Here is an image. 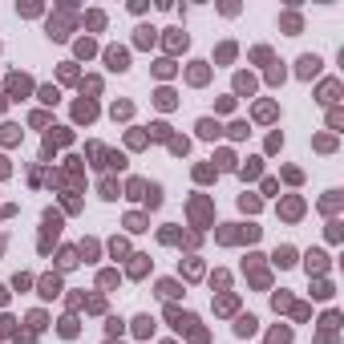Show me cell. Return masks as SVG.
<instances>
[{"mask_svg":"<svg viewBox=\"0 0 344 344\" xmlns=\"http://www.w3.org/2000/svg\"><path fill=\"white\" fill-rule=\"evenodd\" d=\"M106 69H114V73H126V69H130V53H126V49H106Z\"/></svg>","mask_w":344,"mask_h":344,"instance_id":"1","label":"cell"},{"mask_svg":"<svg viewBox=\"0 0 344 344\" xmlns=\"http://www.w3.org/2000/svg\"><path fill=\"white\" fill-rule=\"evenodd\" d=\"M29 89H33V81H29L24 73H8V93H12V97H20V93H29Z\"/></svg>","mask_w":344,"mask_h":344,"instance_id":"2","label":"cell"},{"mask_svg":"<svg viewBox=\"0 0 344 344\" xmlns=\"http://www.w3.org/2000/svg\"><path fill=\"white\" fill-rule=\"evenodd\" d=\"M41 296H45V300H53V296H61V276H41Z\"/></svg>","mask_w":344,"mask_h":344,"instance_id":"3","label":"cell"},{"mask_svg":"<svg viewBox=\"0 0 344 344\" xmlns=\"http://www.w3.org/2000/svg\"><path fill=\"white\" fill-rule=\"evenodd\" d=\"M207 215H211V203L207 199H190V219L194 223H207Z\"/></svg>","mask_w":344,"mask_h":344,"instance_id":"4","label":"cell"},{"mask_svg":"<svg viewBox=\"0 0 344 344\" xmlns=\"http://www.w3.org/2000/svg\"><path fill=\"white\" fill-rule=\"evenodd\" d=\"M73 117H77V121H93V117H97V106H93V102H77V106H73Z\"/></svg>","mask_w":344,"mask_h":344,"instance_id":"5","label":"cell"},{"mask_svg":"<svg viewBox=\"0 0 344 344\" xmlns=\"http://www.w3.org/2000/svg\"><path fill=\"white\" fill-rule=\"evenodd\" d=\"M194 130H199V138H207V142H215V138H219V121H211V117H203Z\"/></svg>","mask_w":344,"mask_h":344,"instance_id":"6","label":"cell"},{"mask_svg":"<svg viewBox=\"0 0 344 344\" xmlns=\"http://www.w3.org/2000/svg\"><path fill=\"white\" fill-rule=\"evenodd\" d=\"M316 73H320V57H312V53L300 57V77H316Z\"/></svg>","mask_w":344,"mask_h":344,"instance_id":"7","label":"cell"},{"mask_svg":"<svg viewBox=\"0 0 344 344\" xmlns=\"http://www.w3.org/2000/svg\"><path fill=\"white\" fill-rule=\"evenodd\" d=\"M49 37H53V41H65V37H69V20H65V16L49 20Z\"/></svg>","mask_w":344,"mask_h":344,"instance_id":"8","label":"cell"},{"mask_svg":"<svg viewBox=\"0 0 344 344\" xmlns=\"http://www.w3.org/2000/svg\"><path fill=\"white\" fill-rule=\"evenodd\" d=\"M134 41H138V45H142V49H150V45H154V41H158V29H150V24H142V29H138V37H134Z\"/></svg>","mask_w":344,"mask_h":344,"instance_id":"9","label":"cell"},{"mask_svg":"<svg viewBox=\"0 0 344 344\" xmlns=\"http://www.w3.org/2000/svg\"><path fill=\"white\" fill-rule=\"evenodd\" d=\"M186 77H190V85H203V81H207V77H211V69H207V65H203V61H194V65H190V73H186Z\"/></svg>","mask_w":344,"mask_h":344,"instance_id":"10","label":"cell"},{"mask_svg":"<svg viewBox=\"0 0 344 344\" xmlns=\"http://www.w3.org/2000/svg\"><path fill=\"white\" fill-rule=\"evenodd\" d=\"M235 89L251 97V93H255V77H251V73H239V77H235Z\"/></svg>","mask_w":344,"mask_h":344,"instance_id":"11","label":"cell"},{"mask_svg":"<svg viewBox=\"0 0 344 344\" xmlns=\"http://www.w3.org/2000/svg\"><path fill=\"white\" fill-rule=\"evenodd\" d=\"M336 93H340V85H336V81H324V85H320V102H324V106H332V102H336Z\"/></svg>","mask_w":344,"mask_h":344,"instance_id":"12","label":"cell"},{"mask_svg":"<svg viewBox=\"0 0 344 344\" xmlns=\"http://www.w3.org/2000/svg\"><path fill=\"white\" fill-rule=\"evenodd\" d=\"M255 324H259L255 316H239V320H235V332H239V336H251V332H255Z\"/></svg>","mask_w":344,"mask_h":344,"instance_id":"13","label":"cell"},{"mask_svg":"<svg viewBox=\"0 0 344 344\" xmlns=\"http://www.w3.org/2000/svg\"><path fill=\"white\" fill-rule=\"evenodd\" d=\"M57 267H61V272H69V267H77V251H73V247H65V251L57 255Z\"/></svg>","mask_w":344,"mask_h":344,"instance_id":"14","label":"cell"},{"mask_svg":"<svg viewBox=\"0 0 344 344\" xmlns=\"http://www.w3.org/2000/svg\"><path fill=\"white\" fill-rule=\"evenodd\" d=\"M142 199H146V207H162V186H150L146 182V194Z\"/></svg>","mask_w":344,"mask_h":344,"instance_id":"15","label":"cell"},{"mask_svg":"<svg viewBox=\"0 0 344 344\" xmlns=\"http://www.w3.org/2000/svg\"><path fill=\"white\" fill-rule=\"evenodd\" d=\"M328 267V255H320V251H308V272H324Z\"/></svg>","mask_w":344,"mask_h":344,"instance_id":"16","label":"cell"},{"mask_svg":"<svg viewBox=\"0 0 344 344\" xmlns=\"http://www.w3.org/2000/svg\"><path fill=\"white\" fill-rule=\"evenodd\" d=\"M37 97H41L45 106H57V102H61V93L53 89V85H41V89H37Z\"/></svg>","mask_w":344,"mask_h":344,"instance_id":"17","label":"cell"},{"mask_svg":"<svg viewBox=\"0 0 344 344\" xmlns=\"http://www.w3.org/2000/svg\"><path fill=\"white\" fill-rule=\"evenodd\" d=\"M272 259H276L280 267H291V263H296V251H291V247H280V251H276Z\"/></svg>","mask_w":344,"mask_h":344,"instance_id":"18","label":"cell"},{"mask_svg":"<svg viewBox=\"0 0 344 344\" xmlns=\"http://www.w3.org/2000/svg\"><path fill=\"white\" fill-rule=\"evenodd\" d=\"M146 267H150V263H146V255H134V263H130V276H134V280H142V276H146Z\"/></svg>","mask_w":344,"mask_h":344,"instance_id":"19","label":"cell"},{"mask_svg":"<svg viewBox=\"0 0 344 344\" xmlns=\"http://www.w3.org/2000/svg\"><path fill=\"white\" fill-rule=\"evenodd\" d=\"M134 332H138V336H150V332H154V320H150V316H138V320H134Z\"/></svg>","mask_w":344,"mask_h":344,"instance_id":"20","label":"cell"},{"mask_svg":"<svg viewBox=\"0 0 344 344\" xmlns=\"http://www.w3.org/2000/svg\"><path fill=\"white\" fill-rule=\"evenodd\" d=\"M166 49H186V33L170 29V37H166Z\"/></svg>","mask_w":344,"mask_h":344,"instance_id":"21","label":"cell"},{"mask_svg":"<svg viewBox=\"0 0 344 344\" xmlns=\"http://www.w3.org/2000/svg\"><path fill=\"white\" fill-rule=\"evenodd\" d=\"M255 117H259V121H272V117H276V106H272V102H259V106H255Z\"/></svg>","mask_w":344,"mask_h":344,"instance_id":"22","label":"cell"},{"mask_svg":"<svg viewBox=\"0 0 344 344\" xmlns=\"http://www.w3.org/2000/svg\"><path fill=\"white\" fill-rule=\"evenodd\" d=\"M158 296H162V300H174V296H178V284H174V280H162V284H158Z\"/></svg>","mask_w":344,"mask_h":344,"instance_id":"23","label":"cell"},{"mask_svg":"<svg viewBox=\"0 0 344 344\" xmlns=\"http://www.w3.org/2000/svg\"><path fill=\"white\" fill-rule=\"evenodd\" d=\"M300 211H304L300 199H287V203H284V215H287V219H300Z\"/></svg>","mask_w":344,"mask_h":344,"instance_id":"24","label":"cell"},{"mask_svg":"<svg viewBox=\"0 0 344 344\" xmlns=\"http://www.w3.org/2000/svg\"><path fill=\"white\" fill-rule=\"evenodd\" d=\"M154 102H158L162 110H174V93H170V89H158V93H154Z\"/></svg>","mask_w":344,"mask_h":344,"instance_id":"25","label":"cell"},{"mask_svg":"<svg viewBox=\"0 0 344 344\" xmlns=\"http://www.w3.org/2000/svg\"><path fill=\"white\" fill-rule=\"evenodd\" d=\"M239 174H243V178H255V174H259V158H247V162L239 166Z\"/></svg>","mask_w":344,"mask_h":344,"instance_id":"26","label":"cell"},{"mask_svg":"<svg viewBox=\"0 0 344 344\" xmlns=\"http://www.w3.org/2000/svg\"><path fill=\"white\" fill-rule=\"evenodd\" d=\"M150 138H158V142L170 138V126H166V121H154V126H150Z\"/></svg>","mask_w":344,"mask_h":344,"instance_id":"27","label":"cell"},{"mask_svg":"<svg viewBox=\"0 0 344 344\" xmlns=\"http://www.w3.org/2000/svg\"><path fill=\"white\" fill-rule=\"evenodd\" d=\"M146 194V182L142 178H130V199H142Z\"/></svg>","mask_w":344,"mask_h":344,"instance_id":"28","label":"cell"},{"mask_svg":"<svg viewBox=\"0 0 344 344\" xmlns=\"http://www.w3.org/2000/svg\"><path fill=\"white\" fill-rule=\"evenodd\" d=\"M77 255H85V259H93V255H97V243H93V239H85V243L77 247Z\"/></svg>","mask_w":344,"mask_h":344,"instance_id":"29","label":"cell"},{"mask_svg":"<svg viewBox=\"0 0 344 344\" xmlns=\"http://www.w3.org/2000/svg\"><path fill=\"white\" fill-rule=\"evenodd\" d=\"M61 336H77V320H73V316L61 320Z\"/></svg>","mask_w":344,"mask_h":344,"instance_id":"30","label":"cell"},{"mask_svg":"<svg viewBox=\"0 0 344 344\" xmlns=\"http://www.w3.org/2000/svg\"><path fill=\"white\" fill-rule=\"evenodd\" d=\"M126 227L130 231H146V219H142V215H126Z\"/></svg>","mask_w":344,"mask_h":344,"instance_id":"31","label":"cell"},{"mask_svg":"<svg viewBox=\"0 0 344 344\" xmlns=\"http://www.w3.org/2000/svg\"><path fill=\"white\" fill-rule=\"evenodd\" d=\"M110 251H114V259H121V255H130V247H126V239H114V243H110Z\"/></svg>","mask_w":344,"mask_h":344,"instance_id":"32","label":"cell"},{"mask_svg":"<svg viewBox=\"0 0 344 344\" xmlns=\"http://www.w3.org/2000/svg\"><path fill=\"white\" fill-rule=\"evenodd\" d=\"M291 340V328H276V332H272V344H287Z\"/></svg>","mask_w":344,"mask_h":344,"instance_id":"33","label":"cell"},{"mask_svg":"<svg viewBox=\"0 0 344 344\" xmlns=\"http://www.w3.org/2000/svg\"><path fill=\"white\" fill-rule=\"evenodd\" d=\"M239 207H243V211H259V199H255V194H243Z\"/></svg>","mask_w":344,"mask_h":344,"instance_id":"34","label":"cell"},{"mask_svg":"<svg viewBox=\"0 0 344 344\" xmlns=\"http://www.w3.org/2000/svg\"><path fill=\"white\" fill-rule=\"evenodd\" d=\"M186 276L199 280V276H203V263H199V259H186Z\"/></svg>","mask_w":344,"mask_h":344,"instance_id":"35","label":"cell"},{"mask_svg":"<svg viewBox=\"0 0 344 344\" xmlns=\"http://www.w3.org/2000/svg\"><path fill=\"white\" fill-rule=\"evenodd\" d=\"M29 328L41 332V328H45V312H33V316H29Z\"/></svg>","mask_w":344,"mask_h":344,"instance_id":"36","label":"cell"},{"mask_svg":"<svg viewBox=\"0 0 344 344\" xmlns=\"http://www.w3.org/2000/svg\"><path fill=\"white\" fill-rule=\"evenodd\" d=\"M154 73H158V77H170V73H174V61H158Z\"/></svg>","mask_w":344,"mask_h":344,"instance_id":"37","label":"cell"},{"mask_svg":"<svg viewBox=\"0 0 344 344\" xmlns=\"http://www.w3.org/2000/svg\"><path fill=\"white\" fill-rule=\"evenodd\" d=\"M170 150H174V154H186V150H190V142H186V138H170Z\"/></svg>","mask_w":344,"mask_h":344,"instance_id":"38","label":"cell"},{"mask_svg":"<svg viewBox=\"0 0 344 344\" xmlns=\"http://www.w3.org/2000/svg\"><path fill=\"white\" fill-rule=\"evenodd\" d=\"M130 110H134L130 102H114V117H130Z\"/></svg>","mask_w":344,"mask_h":344,"instance_id":"39","label":"cell"},{"mask_svg":"<svg viewBox=\"0 0 344 344\" xmlns=\"http://www.w3.org/2000/svg\"><path fill=\"white\" fill-rule=\"evenodd\" d=\"M85 24H89V29H102V24H106V16H102V12H89V16H85Z\"/></svg>","mask_w":344,"mask_h":344,"instance_id":"40","label":"cell"},{"mask_svg":"<svg viewBox=\"0 0 344 344\" xmlns=\"http://www.w3.org/2000/svg\"><path fill=\"white\" fill-rule=\"evenodd\" d=\"M89 53H93V41H89V37H85V41H77V57H89Z\"/></svg>","mask_w":344,"mask_h":344,"instance_id":"41","label":"cell"},{"mask_svg":"<svg viewBox=\"0 0 344 344\" xmlns=\"http://www.w3.org/2000/svg\"><path fill=\"white\" fill-rule=\"evenodd\" d=\"M16 138H20L16 126H4V130H0V142H16Z\"/></svg>","mask_w":344,"mask_h":344,"instance_id":"42","label":"cell"},{"mask_svg":"<svg viewBox=\"0 0 344 344\" xmlns=\"http://www.w3.org/2000/svg\"><path fill=\"white\" fill-rule=\"evenodd\" d=\"M102 199H117V186H114V182H110V178L102 182Z\"/></svg>","mask_w":344,"mask_h":344,"instance_id":"43","label":"cell"},{"mask_svg":"<svg viewBox=\"0 0 344 344\" xmlns=\"http://www.w3.org/2000/svg\"><path fill=\"white\" fill-rule=\"evenodd\" d=\"M215 308H219V312H235V296H223V300H219Z\"/></svg>","mask_w":344,"mask_h":344,"instance_id":"44","label":"cell"},{"mask_svg":"<svg viewBox=\"0 0 344 344\" xmlns=\"http://www.w3.org/2000/svg\"><path fill=\"white\" fill-rule=\"evenodd\" d=\"M231 138H247V121H235L231 126Z\"/></svg>","mask_w":344,"mask_h":344,"instance_id":"45","label":"cell"},{"mask_svg":"<svg viewBox=\"0 0 344 344\" xmlns=\"http://www.w3.org/2000/svg\"><path fill=\"white\" fill-rule=\"evenodd\" d=\"M12 324H16L12 316H0V336H8V332H12Z\"/></svg>","mask_w":344,"mask_h":344,"instance_id":"46","label":"cell"},{"mask_svg":"<svg viewBox=\"0 0 344 344\" xmlns=\"http://www.w3.org/2000/svg\"><path fill=\"white\" fill-rule=\"evenodd\" d=\"M106 328H110V336H121V320H117V316H110V324H106Z\"/></svg>","mask_w":344,"mask_h":344,"instance_id":"47","label":"cell"},{"mask_svg":"<svg viewBox=\"0 0 344 344\" xmlns=\"http://www.w3.org/2000/svg\"><path fill=\"white\" fill-rule=\"evenodd\" d=\"M117 284V272H102V287H114Z\"/></svg>","mask_w":344,"mask_h":344,"instance_id":"48","label":"cell"},{"mask_svg":"<svg viewBox=\"0 0 344 344\" xmlns=\"http://www.w3.org/2000/svg\"><path fill=\"white\" fill-rule=\"evenodd\" d=\"M4 300H8V291H4V287H0V304H4Z\"/></svg>","mask_w":344,"mask_h":344,"instance_id":"49","label":"cell"},{"mask_svg":"<svg viewBox=\"0 0 344 344\" xmlns=\"http://www.w3.org/2000/svg\"><path fill=\"white\" fill-rule=\"evenodd\" d=\"M0 251H4V239H0Z\"/></svg>","mask_w":344,"mask_h":344,"instance_id":"50","label":"cell"},{"mask_svg":"<svg viewBox=\"0 0 344 344\" xmlns=\"http://www.w3.org/2000/svg\"><path fill=\"white\" fill-rule=\"evenodd\" d=\"M0 110H4V102H0Z\"/></svg>","mask_w":344,"mask_h":344,"instance_id":"51","label":"cell"},{"mask_svg":"<svg viewBox=\"0 0 344 344\" xmlns=\"http://www.w3.org/2000/svg\"><path fill=\"white\" fill-rule=\"evenodd\" d=\"M110 344H114V340H110Z\"/></svg>","mask_w":344,"mask_h":344,"instance_id":"52","label":"cell"}]
</instances>
